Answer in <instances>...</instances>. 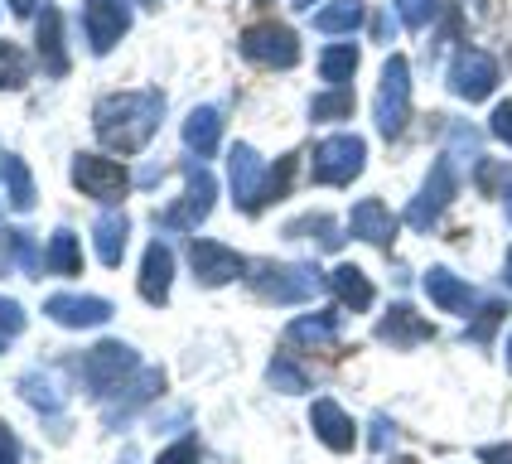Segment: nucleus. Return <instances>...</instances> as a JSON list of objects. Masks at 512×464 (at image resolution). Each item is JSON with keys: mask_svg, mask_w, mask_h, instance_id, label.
Masks as SVG:
<instances>
[{"mask_svg": "<svg viewBox=\"0 0 512 464\" xmlns=\"http://www.w3.org/2000/svg\"><path fill=\"white\" fill-rule=\"evenodd\" d=\"M290 179H295V155H281L271 170H266V189H261V208H271L276 199L290 194Z\"/></svg>", "mask_w": 512, "mask_h": 464, "instance_id": "30", "label": "nucleus"}, {"mask_svg": "<svg viewBox=\"0 0 512 464\" xmlns=\"http://www.w3.org/2000/svg\"><path fill=\"white\" fill-rule=\"evenodd\" d=\"M455 160L450 155H440L435 165H430V174H426V184H421V194L411 199V208H406V223L416 232H430L435 228V218L450 208V199H455Z\"/></svg>", "mask_w": 512, "mask_h": 464, "instance_id": "7", "label": "nucleus"}, {"mask_svg": "<svg viewBox=\"0 0 512 464\" xmlns=\"http://www.w3.org/2000/svg\"><path fill=\"white\" fill-rule=\"evenodd\" d=\"M73 189L87 194V199L121 203L131 194V174L112 155H73Z\"/></svg>", "mask_w": 512, "mask_h": 464, "instance_id": "4", "label": "nucleus"}, {"mask_svg": "<svg viewBox=\"0 0 512 464\" xmlns=\"http://www.w3.org/2000/svg\"><path fill=\"white\" fill-rule=\"evenodd\" d=\"M440 5H445V0H392V10L401 15L406 29H426L430 20L440 15Z\"/></svg>", "mask_w": 512, "mask_h": 464, "instance_id": "33", "label": "nucleus"}, {"mask_svg": "<svg viewBox=\"0 0 512 464\" xmlns=\"http://www.w3.org/2000/svg\"><path fill=\"white\" fill-rule=\"evenodd\" d=\"M44 315L63 329H97V324L112 319V300H102V295H49Z\"/></svg>", "mask_w": 512, "mask_h": 464, "instance_id": "14", "label": "nucleus"}, {"mask_svg": "<svg viewBox=\"0 0 512 464\" xmlns=\"http://www.w3.org/2000/svg\"><path fill=\"white\" fill-rule=\"evenodd\" d=\"M141 373V358L136 348L121 344V339H107V344H92L83 358V377L92 387V397H116L121 387H131Z\"/></svg>", "mask_w": 512, "mask_h": 464, "instance_id": "3", "label": "nucleus"}, {"mask_svg": "<svg viewBox=\"0 0 512 464\" xmlns=\"http://www.w3.org/2000/svg\"><path fill=\"white\" fill-rule=\"evenodd\" d=\"M20 329H25V310H20L15 300H5V295H0V353L10 348V339H15Z\"/></svg>", "mask_w": 512, "mask_h": 464, "instance_id": "35", "label": "nucleus"}, {"mask_svg": "<svg viewBox=\"0 0 512 464\" xmlns=\"http://www.w3.org/2000/svg\"><path fill=\"white\" fill-rule=\"evenodd\" d=\"M285 339L295 348H329L339 339V319L334 315H300L290 329H285Z\"/></svg>", "mask_w": 512, "mask_h": 464, "instance_id": "24", "label": "nucleus"}, {"mask_svg": "<svg viewBox=\"0 0 512 464\" xmlns=\"http://www.w3.org/2000/svg\"><path fill=\"white\" fill-rule=\"evenodd\" d=\"M426 295L435 300V310H450V315H474V305H479L474 286L459 281L455 271H445V266H430L426 271Z\"/></svg>", "mask_w": 512, "mask_h": 464, "instance_id": "16", "label": "nucleus"}, {"mask_svg": "<svg viewBox=\"0 0 512 464\" xmlns=\"http://www.w3.org/2000/svg\"><path fill=\"white\" fill-rule=\"evenodd\" d=\"M0 170H5V184H10V203H15L20 213H29V208H34V179H29V170L15 155H5Z\"/></svg>", "mask_w": 512, "mask_h": 464, "instance_id": "28", "label": "nucleus"}, {"mask_svg": "<svg viewBox=\"0 0 512 464\" xmlns=\"http://www.w3.org/2000/svg\"><path fill=\"white\" fill-rule=\"evenodd\" d=\"M189 266H194V276H199V286H232L242 271H247V261L237 257L232 247L223 242H189Z\"/></svg>", "mask_w": 512, "mask_h": 464, "instance_id": "13", "label": "nucleus"}, {"mask_svg": "<svg viewBox=\"0 0 512 464\" xmlns=\"http://www.w3.org/2000/svg\"><path fill=\"white\" fill-rule=\"evenodd\" d=\"M348 228H353V237H363V242H372V247H392L397 218H392V208H387L382 199H363V203H353Z\"/></svg>", "mask_w": 512, "mask_h": 464, "instance_id": "18", "label": "nucleus"}, {"mask_svg": "<svg viewBox=\"0 0 512 464\" xmlns=\"http://www.w3.org/2000/svg\"><path fill=\"white\" fill-rule=\"evenodd\" d=\"M488 126H493V136L503 145H512V102H498L493 116H488Z\"/></svg>", "mask_w": 512, "mask_h": 464, "instance_id": "38", "label": "nucleus"}, {"mask_svg": "<svg viewBox=\"0 0 512 464\" xmlns=\"http://www.w3.org/2000/svg\"><path fill=\"white\" fill-rule=\"evenodd\" d=\"M213 203H218V179L203 165H189V189H184V199L174 208H165V223L170 228H199L203 218L213 213Z\"/></svg>", "mask_w": 512, "mask_h": 464, "instance_id": "11", "label": "nucleus"}, {"mask_svg": "<svg viewBox=\"0 0 512 464\" xmlns=\"http://www.w3.org/2000/svg\"><path fill=\"white\" fill-rule=\"evenodd\" d=\"M34 49H39V63H44V73H49V78H63V73H68L63 10H58V5H44V10H39V39H34Z\"/></svg>", "mask_w": 512, "mask_h": 464, "instance_id": "17", "label": "nucleus"}, {"mask_svg": "<svg viewBox=\"0 0 512 464\" xmlns=\"http://www.w3.org/2000/svg\"><path fill=\"white\" fill-rule=\"evenodd\" d=\"M170 281H174V257L165 242H150L141 261V300L150 305H165L170 300Z\"/></svg>", "mask_w": 512, "mask_h": 464, "instance_id": "20", "label": "nucleus"}, {"mask_svg": "<svg viewBox=\"0 0 512 464\" xmlns=\"http://www.w3.org/2000/svg\"><path fill=\"white\" fill-rule=\"evenodd\" d=\"M503 310H508V305H503V300H488L484 310H479V324H474V329H469V339H474V344H484L488 334H493V329H498V319H503Z\"/></svg>", "mask_w": 512, "mask_h": 464, "instance_id": "36", "label": "nucleus"}, {"mask_svg": "<svg viewBox=\"0 0 512 464\" xmlns=\"http://www.w3.org/2000/svg\"><path fill=\"white\" fill-rule=\"evenodd\" d=\"M377 339H382V344H397V348H411V344H426V339H435V324H426V319L416 315L411 305H392V310H387V319L377 324Z\"/></svg>", "mask_w": 512, "mask_h": 464, "instance_id": "19", "label": "nucleus"}, {"mask_svg": "<svg viewBox=\"0 0 512 464\" xmlns=\"http://www.w3.org/2000/svg\"><path fill=\"white\" fill-rule=\"evenodd\" d=\"M329 286H334V295L343 300V310H368L372 305V281L358 266H348V261L329 271Z\"/></svg>", "mask_w": 512, "mask_h": 464, "instance_id": "23", "label": "nucleus"}, {"mask_svg": "<svg viewBox=\"0 0 512 464\" xmlns=\"http://www.w3.org/2000/svg\"><path fill=\"white\" fill-rule=\"evenodd\" d=\"M266 382H271L276 392H305V387H310V377L300 373V368H295V363H290L285 353H276V358H271V368H266Z\"/></svg>", "mask_w": 512, "mask_h": 464, "instance_id": "31", "label": "nucleus"}, {"mask_svg": "<svg viewBox=\"0 0 512 464\" xmlns=\"http://www.w3.org/2000/svg\"><path fill=\"white\" fill-rule=\"evenodd\" d=\"M25 73H29V63H25V54H20V44L0 39V92L25 87Z\"/></svg>", "mask_w": 512, "mask_h": 464, "instance_id": "29", "label": "nucleus"}, {"mask_svg": "<svg viewBox=\"0 0 512 464\" xmlns=\"http://www.w3.org/2000/svg\"><path fill=\"white\" fill-rule=\"evenodd\" d=\"M83 20H87L92 54H112L116 44H121V34L131 29V5L126 0H87Z\"/></svg>", "mask_w": 512, "mask_h": 464, "instance_id": "12", "label": "nucleus"}, {"mask_svg": "<svg viewBox=\"0 0 512 464\" xmlns=\"http://www.w3.org/2000/svg\"><path fill=\"white\" fill-rule=\"evenodd\" d=\"M503 281L512 286V247H508V261H503Z\"/></svg>", "mask_w": 512, "mask_h": 464, "instance_id": "42", "label": "nucleus"}, {"mask_svg": "<svg viewBox=\"0 0 512 464\" xmlns=\"http://www.w3.org/2000/svg\"><path fill=\"white\" fill-rule=\"evenodd\" d=\"M160 116H165V92L145 87V92H112V97H102L97 112H92V126H97V136H102V145L112 155H136L160 131Z\"/></svg>", "mask_w": 512, "mask_h": 464, "instance_id": "1", "label": "nucleus"}, {"mask_svg": "<svg viewBox=\"0 0 512 464\" xmlns=\"http://www.w3.org/2000/svg\"><path fill=\"white\" fill-rule=\"evenodd\" d=\"M218 141H223V112L218 107H194V112L184 116V145L194 155H213Z\"/></svg>", "mask_w": 512, "mask_h": 464, "instance_id": "21", "label": "nucleus"}, {"mask_svg": "<svg viewBox=\"0 0 512 464\" xmlns=\"http://www.w3.org/2000/svg\"><path fill=\"white\" fill-rule=\"evenodd\" d=\"M508 373H512V339H508Z\"/></svg>", "mask_w": 512, "mask_h": 464, "instance_id": "44", "label": "nucleus"}, {"mask_svg": "<svg viewBox=\"0 0 512 464\" xmlns=\"http://www.w3.org/2000/svg\"><path fill=\"white\" fill-rule=\"evenodd\" d=\"M126 232H131V223H126L121 213L97 218V228H92V247H97L102 266H121V257H126Z\"/></svg>", "mask_w": 512, "mask_h": 464, "instance_id": "22", "label": "nucleus"}, {"mask_svg": "<svg viewBox=\"0 0 512 464\" xmlns=\"http://www.w3.org/2000/svg\"><path fill=\"white\" fill-rule=\"evenodd\" d=\"M242 58L256 63V68H295V58H300V39H295V29L290 25L266 20V25L242 29Z\"/></svg>", "mask_w": 512, "mask_h": 464, "instance_id": "6", "label": "nucleus"}, {"mask_svg": "<svg viewBox=\"0 0 512 464\" xmlns=\"http://www.w3.org/2000/svg\"><path fill=\"white\" fill-rule=\"evenodd\" d=\"M493 87H498V58L484 49H459L450 63V92L464 102H484Z\"/></svg>", "mask_w": 512, "mask_h": 464, "instance_id": "9", "label": "nucleus"}, {"mask_svg": "<svg viewBox=\"0 0 512 464\" xmlns=\"http://www.w3.org/2000/svg\"><path fill=\"white\" fill-rule=\"evenodd\" d=\"M368 165V145L358 136H329V141L314 150V184H353Z\"/></svg>", "mask_w": 512, "mask_h": 464, "instance_id": "8", "label": "nucleus"}, {"mask_svg": "<svg viewBox=\"0 0 512 464\" xmlns=\"http://www.w3.org/2000/svg\"><path fill=\"white\" fill-rule=\"evenodd\" d=\"M0 464H20V440L5 421H0Z\"/></svg>", "mask_w": 512, "mask_h": 464, "instance_id": "39", "label": "nucleus"}, {"mask_svg": "<svg viewBox=\"0 0 512 464\" xmlns=\"http://www.w3.org/2000/svg\"><path fill=\"white\" fill-rule=\"evenodd\" d=\"M252 290L276 305H305L324 290V281L314 266H261V271H252Z\"/></svg>", "mask_w": 512, "mask_h": 464, "instance_id": "5", "label": "nucleus"}, {"mask_svg": "<svg viewBox=\"0 0 512 464\" xmlns=\"http://www.w3.org/2000/svg\"><path fill=\"white\" fill-rule=\"evenodd\" d=\"M310 426H314V435H319V445H329L334 455H348V450L358 445L353 416H348L339 402H329V397H319V402L310 406Z\"/></svg>", "mask_w": 512, "mask_h": 464, "instance_id": "15", "label": "nucleus"}, {"mask_svg": "<svg viewBox=\"0 0 512 464\" xmlns=\"http://www.w3.org/2000/svg\"><path fill=\"white\" fill-rule=\"evenodd\" d=\"M44 271H54V276H78L83 271V252H78V237L68 228H58L49 237V252H44Z\"/></svg>", "mask_w": 512, "mask_h": 464, "instance_id": "25", "label": "nucleus"}, {"mask_svg": "<svg viewBox=\"0 0 512 464\" xmlns=\"http://www.w3.org/2000/svg\"><path fill=\"white\" fill-rule=\"evenodd\" d=\"M358 25H363V0H334V5L314 10V29H324V34H348Z\"/></svg>", "mask_w": 512, "mask_h": 464, "instance_id": "26", "label": "nucleus"}, {"mask_svg": "<svg viewBox=\"0 0 512 464\" xmlns=\"http://www.w3.org/2000/svg\"><path fill=\"white\" fill-rule=\"evenodd\" d=\"M479 460L484 464H512V445H484V450H479Z\"/></svg>", "mask_w": 512, "mask_h": 464, "instance_id": "40", "label": "nucleus"}, {"mask_svg": "<svg viewBox=\"0 0 512 464\" xmlns=\"http://www.w3.org/2000/svg\"><path fill=\"white\" fill-rule=\"evenodd\" d=\"M44 5H49V0H10V10H15V15H39Z\"/></svg>", "mask_w": 512, "mask_h": 464, "instance_id": "41", "label": "nucleus"}, {"mask_svg": "<svg viewBox=\"0 0 512 464\" xmlns=\"http://www.w3.org/2000/svg\"><path fill=\"white\" fill-rule=\"evenodd\" d=\"M228 179H232V203L242 213H261V189H266V165L252 145H232L228 150Z\"/></svg>", "mask_w": 512, "mask_h": 464, "instance_id": "10", "label": "nucleus"}, {"mask_svg": "<svg viewBox=\"0 0 512 464\" xmlns=\"http://www.w3.org/2000/svg\"><path fill=\"white\" fill-rule=\"evenodd\" d=\"M353 73H358V49L353 44H329L319 54V78H329L334 87H348Z\"/></svg>", "mask_w": 512, "mask_h": 464, "instance_id": "27", "label": "nucleus"}, {"mask_svg": "<svg viewBox=\"0 0 512 464\" xmlns=\"http://www.w3.org/2000/svg\"><path fill=\"white\" fill-rule=\"evenodd\" d=\"M295 5H300V10H310V5H314V0H295Z\"/></svg>", "mask_w": 512, "mask_h": 464, "instance_id": "43", "label": "nucleus"}, {"mask_svg": "<svg viewBox=\"0 0 512 464\" xmlns=\"http://www.w3.org/2000/svg\"><path fill=\"white\" fill-rule=\"evenodd\" d=\"M20 397H25V402H34V406H44V411H54V406L63 402L58 392H49V377H44V373L20 377Z\"/></svg>", "mask_w": 512, "mask_h": 464, "instance_id": "34", "label": "nucleus"}, {"mask_svg": "<svg viewBox=\"0 0 512 464\" xmlns=\"http://www.w3.org/2000/svg\"><path fill=\"white\" fill-rule=\"evenodd\" d=\"M353 112V92L348 87H334V92H319L310 102V116L314 121H339V116Z\"/></svg>", "mask_w": 512, "mask_h": 464, "instance_id": "32", "label": "nucleus"}, {"mask_svg": "<svg viewBox=\"0 0 512 464\" xmlns=\"http://www.w3.org/2000/svg\"><path fill=\"white\" fill-rule=\"evenodd\" d=\"M508 218H512V184H508Z\"/></svg>", "mask_w": 512, "mask_h": 464, "instance_id": "45", "label": "nucleus"}, {"mask_svg": "<svg viewBox=\"0 0 512 464\" xmlns=\"http://www.w3.org/2000/svg\"><path fill=\"white\" fill-rule=\"evenodd\" d=\"M155 464H199V440H194V435H184V440H179V445H170V450H165Z\"/></svg>", "mask_w": 512, "mask_h": 464, "instance_id": "37", "label": "nucleus"}, {"mask_svg": "<svg viewBox=\"0 0 512 464\" xmlns=\"http://www.w3.org/2000/svg\"><path fill=\"white\" fill-rule=\"evenodd\" d=\"M406 116H411V63L392 54L382 63V83H377V97H372V121L387 141H397L406 131Z\"/></svg>", "mask_w": 512, "mask_h": 464, "instance_id": "2", "label": "nucleus"}]
</instances>
